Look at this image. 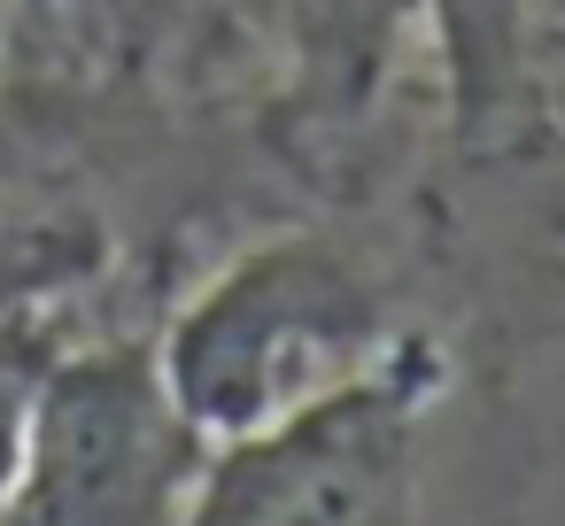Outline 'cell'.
Wrapping results in <instances>:
<instances>
[{"label":"cell","instance_id":"obj_6","mask_svg":"<svg viewBox=\"0 0 565 526\" xmlns=\"http://www.w3.org/2000/svg\"><path fill=\"white\" fill-rule=\"evenodd\" d=\"M565 140V0H534V40H526V117Z\"/></svg>","mask_w":565,"mask_h":526},{"label":"cell","instance_id":"obj_3","mask_svg":"<svg viewBox=\"0 0 565 526\" xmlns=\"http://www.w3.org/2000/svg\"><path fill=\"white\" fill-rule=\"evenodd\" d=\"M186 526H411V395L380 379L217 449Z\"/></svg>","mask_w":565,"mask_h":526},{"label":"cell","instance_id":"obj_4","mask_svg":"<svg viewBox=\"0 0 565 526\" xmlns=\"http://www.w3.org/2000/svg\"><path fill=\"white\" fill-rule=\"evenodd\" d=\"M441 86H449V125L465 148H495L526 117V40H534V0H418Z\"/></svg>","mask_w":565,"mask_h":526},{"label":"cell","instance_id":"obj_5","mask_svg":"<svg viewBox=\"0 0 565 526\" xmlns=\"http://www.w3.org/2000/svg\"><path fill=\"white\" fill-rule=\"evenodd\" d=\"M102 264V225L94 210L55 186L40 163L0 148V325H17L40 294L78 287Z\"/></svg>","mask_w":565,"mask_h":526},{"label":"cell","instance_id":"obj_2","mask_svg":"<svg viewBox=\"0 0 565 526\" xmlns=\"http://www.w3.org/2000/svg\"><path fill=\"white\" fill-rule=\"evenodd\" d=\"M210 457L163 387L156 341L71 348L32 372L0 526H186Z\"/></svg>","mask_w":565,"mask_h":526},{"label":"cell","instance_id":"obj_1","mask_svg":"<svg viewBox=\"0 0 565 526\" xmlns=\"http://www.w3.org/2000/svg\"><path fill=\"white\" fill-rule=\"evenodd\" d=\"M380 279L326 233H271L217 264L156 333L171 402L210 449L264 441L403 372Z\"/></svg>","mask_w":565,"mask_h":526},{"label":"cell","instance_id":"obj_7","mask_svg":"<svg viewBox=\"0 0 565 526\" xmlns=\"http://www.w3.org/2000/svg\"><path fill=\"white\" fill-rule=\"evenodd\" d=\"M9 333V325H0ZM32 356H0V495H9V472H17V433H24V395H32Z\"/></svg>","mask_w":565,"mask_h":526}]
</instances>
